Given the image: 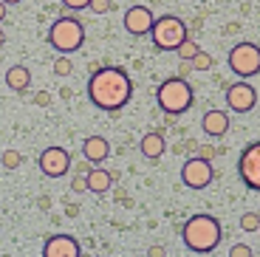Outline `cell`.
<instances>
[{
	"label": "cell",
	"mask_w": 260,
	"mask_h": 257,
	"mask_svg": "<svg viewBox=\"0 0 260 257\" xmlns=\"http://www.w3.org/2000/svg\"><path fill=\"white\" fill-rule=\"evenodd\" d=\"M133 97V82L124 68H99L88 82V99L99 110H122Z\"/></svg>",
	"instance_id": "1"
},
{
	"label": "cell",
	"mask_w": 260,
	"mask_h": 257,
	"mask_svg": "<svg viewBox=\"0 0 260 257\" xmlns=\"http://www.w3.org/2000/svg\"><path fill=\"white\" fill-rule=\"evenodd\" d=\"M221 238V223L212 215H192L181 229V240L192 254H209L212 249H218Z\"/></svg>",
	"instance_id": "2"
},
{
	"label": "cell",
	"mask_w": 260,
	"mask_h": 257,
	"mask_svg": "<svg viewBox=\"0 0 260 257\" xmlns=\"http://www.w3.org/2000/svg\"><path fill=\"white\" fill-rule=\"evenodd\" d=\"M192 88H189V82L187 79H181V77H170V79H164L161 85H158V90H156V102H158V108L164 110V113H170V116H181V113H187L189 108H192Z\"/></svg>",
	"instance_id": "3"
},
{
	"label": "cell",
	"mask_w": 260,
	"mask_h": 257,
	"mask_svg": "<svg viewBox=\"0 0 260 257\" xmlns=\"http://www.w3.org/2000/svg\"><path fill=\"white\" fill-rule=\"evenodd\" d=\"M48 43L59 54H74L85 43V26L77 17H59L48 28Z\"/></svg>",
	"instance_id": "4"
},
{
	"label": "cell",
	"mask_w": 260,
	"mask_h": 257,
	"mask_svg": "<svg viewBox=\"0 0 260 257\" xmlns=\"http://www.w3.org/2000/svg\"><path fill=\"white\" fill-rule=\"evenodd\" d=\"M153 43L158 51H176L178 45L187 40V23L176 14H164L153 23Z\"/></svg>",
	"instance_id": "5"
},
{
	"label": "cell",
	"mask_w": 260,
	"mask_h": 257,
	"mask_svg": "<svg viewBox=\"0 0 260 257\" xmlns=\"http://www.w3.org/2000/svg\"><path fill=\"white\" fill-rule=\"evenodd\" d=\"M226 62H229V68H232L235 77H241V79L254 77V74H260V45L238 43L232 51H229Z\"/></svg>",
	"instance_id": "6"
},
{
	"label": "cell",
	"mask_w": 260,
	"mask_h": 257,
	"mask_svg": "<svg viewBox=\"0 0 260 257\" xmlns=\"http://www.w3.org/2000/svg\"><path fill=\"white\" fill-rule=\"evenodd\" d=\"M238 175H241L243 186H249L252 192H260V142L243 147L241 158H238Z\"/></svg>",
	"instance_id": "7"
},
{
	"label": "cell",
	"mask_w": 260,
	"mask_h": 257,
	"mask_svg": "<svg viewBox=\"0 0 260 257\" xmlns=\"http://www.w3.org/2000/svg\"><path fill=\"white\" fill-rule=\"evenodd\" d=\"M212 178H215L212 164H209L207 158H201V155L189 158L181 167V181L189 186V189H207V186L212 184Z\"/></svg>",
	"instance_id": "8"
},
{
	"label": "cell",
	"mask_w": 260,
	"mask_h": 257,
	"mask_svg": "<svg viewBox=\"0 0 260 257\" xmlns=\"http://www.w3.org/2000/svg\"><path fill=\"white\" fill-rule=\"evenodd\" d=\"M37 167H40V173L48 175V178H62V175L71 170V155L62 147H46L37 158Z\"/></svg>",
	"instance_id": "9"
},
{
	"label": "cell",
	"mask_w": 260,
	"mask_h": 257,
	"mask_svg": "<svg viewBox=\"0 0 260 257\" xmlns=\"http://www.w3.org/2000/svg\"><path fill=\"white\" fill-rule=\"evenodd\" d=\"M254 105H257V90L249 82L241 79L226 88V108L232 113H249V110H254Z\"/></svg>",
	"instance_id": "10"
},
{
	"label": "cell",
	"mask_w": 260,
	"mask_h": 257,
	"mask_svg": "<svg viewBox=\"0 0 260 257\" xmlns=\"http://www.w3.org/2000/svg\"><path fill=\"white\" fill-rule=\"evenodd\" d=\"M153 23H156V17H153V12H150L147 6H130L127 12H124V28H127V34H133V37L150 34L153 31Z\"/></svg>",
	"instance_id": "11"
},
{
	"label": "cell",
	"mask_w": 260,
	"mask_h": 257,
	"mask_svg": "<svg viewBox=\"0 0 260 257\" xmlns=\"http://www.w3.org/2000/svg\"><path fill=\"white\" fill-rule=\"evenodd\" d=\"M79 254H82V249L71 235H54L43 246V257H79Z\"/></svg>",
	"instance_id": "12"
},
{
	"label": "cell",
	"mask_w": 260,
	"mask_h": 257,
	"mask_svg": "<svg viewBox=\"0 0 260 257\" xmlns=\"http://www.w3.org/2000/svg\"><path fill=\"white\" fill-rule=\"evenodd\" d=\"M201 130L207 136H226V130H229V113L226 110H218V108H212V110H207L204 113V119H201Z\"/></svg>",
	"instance_id": "13"
},
{
	"label": "cell",
	"mask_w": 260,
	"mask_h": 257,
	"mask_svg": "<svg viewBox=\"0 0 260 257\" xmlns=\"http://www.w3.org/2000/svg\"><path fill=\"white\" fill-rule=\"evenodd\" d=\"M82 155L91 161V164H102V161L111 155V144H108L105 136H88L82 142Z\"/></svg>",
	"instance_id": "14"
},
{
	"label": "cell",
	"mask_w": 260,
	"mask_h": 257,
	"mask_svg": "<svg viewBox=\"0 0 260 257\" xmlns=\"http://www.w3.org/2000/svg\"><path fill=\"white\" fill-rule=\"evenodd\" d=\"M139 150H142L144 158L150 161H158L164 155V150H167V142H164V136L158 133V130H153V133H144L142 142H139Z\"/></svg>",
	"instance_id": "15"
},
{
	"label": "cell",
	"mask_w": 260,
	"mask_h": 257,
	"mask_svg": "<svg viewBox=\"0 0 260 257\" xmlns=\"http://www.w3.org/2000/svg\"><path fill=\"white\" fill-rule=\"evenodd\" d=\"M6 85H9V90L23 93V90L31 85V71H28L26 65H12V68L6 71Z\"/></svg>",
	"instance_id": "16"
},
{
	"label": "cell",
	"mask_w": 260,
	"mask_h": 257,
	"mask_svg": "<svg viewBox=\"0 0 260 257\" xmlns=\"http://www.w3.org/2000/svg\"><path fill=\"white\" fill-rule=\"evenodd\" d=\"M113 178H116V175L108 173V170H91V173H88V189L96 192V195H102L113 186Z\"/></svg>",
	"instance_id": "17"
},
{
	"label": "cell",
	"mask_w": 260,
	"mask_h": 257,
	"mask_svg": "<svg viewBox=\"0 0 260 257\" xmlns=\"http://www.w3.org/2000/svg\"><path fill=\"white\" fill-rule=\"evenodd\" d=\"M198 51H201V48H198V43H192V40H184V43L176 48V54H178V59H181V62H192V57Z\"/></svg>",
	"instance_id": "18"
},
{
	"label": "cell",
	"mask_w": 260,
	"mask_h": 257,
	"mask_svg": "<svg viewBox=\"0 0 260 257\" xmlns=\"http://www.w3.org/2000/svg\"><path fill=\"white\" fill-rule=\"evenodd\" d=\"M212 65H215V59L209 57L207 51H198V54L192 57V71H209Z\"/></svg>",
	"instance_id": "19"
},
{
	"label": "cell",
	"mask_w": 260,
	"mask_h": 257,
	"mask_svg": "<svg viewBox=\"0 0 260 257\" xmlns=\"http://www.w3.org/2000/svg\"><path fill=\"white\" fill-rule=\"evenodd\" d=\"M241 229L243 232H257L260 229V215L257 212H243L241 215Z\"/></svg>",
	"instance_id": "20"
},
{
	"label": "cell",
	"mask_w": 260,
	"mask_h": 257,
	"mask_svg": "<svg viewBox=\"0 0 260 257\" xmlns=\"http://www.w3.org/2000/svg\"><path fill=\"white\" fill-rule=\"evenodd\" d=\"M20 164H23V155H20L17 150H6V153H3V167L6 170H17Z\"/></svg>",
	"instance_id": "21"
},
{
	"label": "cell",
	"mask_w": 260,
	"mask_h": 257,
	"mask_svg": "<svg viewBox=\"0 0 260 257\" xmlns=\"http://www.w3.org/2000/svg\"><path fill=\"white\" fill-rule=\"evenodd\" d=\"M54 74H57V77H68V74H71V62L65 59V54H59V57L54 59Z\"/></svg>",
	"instance_id": "22"
},
{
	"label": "cell",
	"mask_w": 260,
	"mask_h": 257,
	"mask_svg": "<svg viewBox=\"0 0 260 257\" xmlns=\"http://www.w3.org/2000/svg\"><path fill=\"white\" fill-rule=\"evenodd\" d=\"M111 6H113V0H91V12L93 14H105V12H111Z\"/></svg>",
	"instance_id": "23"
},
{
	"label": "cell",
	"mask_w": 260,
	"mask_h": 257,
	"mask_svg": "<svg viewBox=\"0 0 260 257\" xmlns=\"http://www.w3.org/2000/svg\"><path fill=\"white\" fill-rule=\"evenodd\" d=\"M229 257H252V249H249L246 243H238L229 249Z\"/></svg>",
	"instance_id": "24"
},
{
	"label": "cell",
	"mask_w": 260,
	"mask_h": 257,
	"mask_svg": "<svg viewBox=\"0 0 260 257\" xmlns=\"http://www.w3.org/2000/svg\"><path fill=\"white\" fill-rule=\"evenodd\" d=\"M71 189L74 192H85V189H88V175H77V178L71 181Z\"/></svg>",
	"instance_id": "25"
},
{
	"label": "cell",
	"mask_w": 260,
	"mask_h": 257,
	"mask_svg": "<svg viewBox=\"0 0 260 257\" xmlns=\"http://www.w3.org/2000/svg\"><path fill=\"white\" fill-rule=\"evenodd\" d=\"M62 6L74 9V12H79V9H88L91 6V0H62Z\"/></svg>",
	"instance_id": "26"
},
{
	"label": "cell",
	"mask_w": 260,
	"mask_h": 257,
	"mask_svg": "<svg viewBox=\"0 0 260 257\" xmlns=\"http://www.w3.org/2000/svg\"><path fill=\"white\" fill-rule=\"evenodd\" d=\"M192 71V62H181V68H178V77L181 79H187V74Z\"/></svg>",
	"instance_id": "27"
},
{
	"label": "cell",
	"mask_w": 260,
	"mask_h": 257,
	"mask_svg": "<svg viewBox=\"0 0 260 257\" xmlns=\"http://www.w3.org/2000/svg\"><path fill=\"white\" fill-rule=\"evenodd\" d=\"M198 155H201V158H212V155H215V147H201V150H198Z\"/></svg>",
	"instance_id": "28"
},
{
	"label": "cell",
	"mask_w": 260,
	"mask_h": 257,
	"mask_svg": "<svg viewBox=\"0 0 260 257\" xmlns=\"http://www.w3.org/2000/svg\"><path fill=\"white\" fill-rule=\"evenodd\" d=\"M48 102H51L48 93H37V97H34V105H48Z\"/></svg>",
	"instance_id": "29"
},
{
	"label": "cell",
	"mask_w": 260,
	"mask_h": 257,
	"mask_svg": "<svg viewBox=\"0 0 260 257\" xmlns=\"http://www.w3.org/2000/svg\"><path fill=\"white\" fill-rule=\"evenodd\" d=\"M77 170H79V175H88V173H91V161L85 158V161H82V164H79Z\"/></svg>",
	"instance_id": "30"
},
{
	"label": "cell",
	"mask_w": 260,
	"mask_h": 257,
	"mask_svg": "<svg viewBox=\"0 0 260 257\" xmlns=\"http://www.w3.org/2000/svg\"><path fill=\"white\" fill-rule=\"evenodd\" d=\"M6 9H9V6H6V3H3V0H0V23L6 20Z\"/></svg>",
	"instance_id": "31"
},
{
	"label": "cell",
	"mask_w": 260,
	"mask_h": 257,
	"mask_svg": "<svg viewBox=\"0 0 260 257\" xmlns=\"http://www.w3.org/2000/svg\"><path fill=\"white\" fill-rule=\"evenodd\" d=\"M147 254H150V257H161V254H164V249H158V246H156V249H150Z\"/></svg>",
	"instance_id": "32"
},
{
	"label": "cell",
	"mask_w": 260,
	"mask_h": 257,
	"mask_svg": "<svg viewBox=\"0 0 260 257\" xmlns=\"http://www.w3.org/2000/svg\"><path fill=\"white\" fill-rule=\"evenodd\" d=\"M6 6H17V3H23V0H3Z\"/></svg>",
	"instance_id": "33"
},
{
	"label": "cell",
	"mask_w": 260,
	"mask_h": 257,
	"mask_svg": "<svg viewBox=\"0 0 260 257\" xmlns=\"http://www.w3.org/2000/svg\"><path fill=\"white\" fill-rule=\"evenodd\" d=\"M0 45H6V34H3V28H0Z\"/></svg>",
	"instance_id": "34"
}]
</instances>
